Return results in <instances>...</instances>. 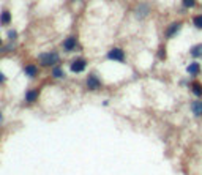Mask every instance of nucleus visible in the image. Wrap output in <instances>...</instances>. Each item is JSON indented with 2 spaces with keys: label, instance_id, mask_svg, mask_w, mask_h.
<instances>
[{
  "label": "nucleus",
  "instance_id": "dca6fc26",
  "mask_svg": "<svg viewBox=\"0 0 202 175\" xmlns=\"http://www.w3.org/2000/svg\"><path fill=\"white\" fill-rule=\"evenodd\" d=\"M182 2H183V6L185 8H194L197 5L196 0H182Z\"/></svg>",
  "mask_w": 202,
  "mask_h": 175
},
{
  "label": "nucleus",
  "instance_id": "2eb2a0df",
  "mask_svg": "<svg viewBox=\"0 0 202 175\" xmlns=\"http://www.w3.org/2000/svg\"><path fill=\"white\" fill-rule=\"evenodd\" d=\"M193 91H194L196 96H200L202 95V85L197 84V82H194V84H193Z\"/></svg>",
  "mask_w": 202,
  "mask_h": 175
},
{
  "label": "nucleus",
  "instance_id": "6ab92c4d",
  "mask_svg": "<svg viewBox=\"0 0 202 175\" xmlns=\"http://www.w3.org/2000/svg\"><path fill=\"white\" fill-rule=\"evenodd\" d=\"M164 57H166V52H164V49L161 48L160 49V59H164Z\"/></svg>",
  "mask_w": 202,
  "mask_h": 175
},
{
  "label": "nucleus",
  "instance_id": "9b49d317",
  "mask_svg": "<svg viewBox=\"0 0 202 175\" xmlns=\"http://www.w3.org/2000/svg\"><path fill=\"white\" fill-rule=\"evenodd\" d=\"M200 71V66H199V63H191V65L188 66V73H189V74H193V76H194V74H197V73Z\"/></svg>",
  "mask_w": 202,
  "mask_h": 175
},
{
  "label": "nucleus",
  "instance_id": "39448f33",
  "mask_svg": "<svg viewBox=\"0 0 202 175\" xmlns=\"http://www.w3.org/2000/svg\"><path fill=\"white\" fill-rule=\"evenodd\" d=\"M87 87L90 88V90H98L99 87H101V80L96 77V76H88L87 77Z\"/></svg>",
  "mask_w": 202,
  "mask_h": 175
},
{
  "label": "nucleus",
  "instance_id": "7ed1b4c3",
  "mask_svg": "<svg viewBox=\"0 0 202 175\" xmlns=\"http://www.w3.org/2000/svg\"><path fill=\"white\" fill-rule=\"evenodd\" d=\"M85 66H87V62L84 59H78V60H74L71 63V71L73 73H81V71L85 70Z\"/></svg>",
  "mask_w": 202,
  "mask_h": 175
},
{
  "label": "nucleus",
  "instance_id": "a211bd4d",
  "mask_svg": "<svg viewBox=\"0 0 202 175\" xmlns=\"http://www.w3.org/2000/svg\"><path fill=\"white\" fill-rule=\"evenodd\" d=\"M16 36H17V35H16L14 30H10V32H8V38H10V40H14Z\"/></svg>",
  "mask_w": 202,
  "mask_h": 175
},
{
  "label": "nucleus",
  "instance_id": "4468645a",
  "mask_svg": "<svg viewBox=\"0 0 202 175\" xmlns=\"http://www.w3.org/2000/svg\"><path fill=\"white\" fill-rule=\"evenodd\" d=\"M193 112H194V115H202V103L193 104Z\"/></svg>",
  "mask_w": 202,
  "mask_h": 175
},
{
  "label": "nucleus",
  "instance_id": "1a4fd4ad",
  "mask_svg": "<svg viewBox=\"0 0 202 175\" xmlns=\"http://www.w3.org/2000/svg\"><path fill=\"white\" fill-rule=\"evenodd\" d=\"M36 98H38V91H36V90H30V91H27V93H25V101H27V103H33Z\"/></svg>",
  "mask_w": 202,
  "mask_h": 175
},
{
  "label": "nucleus",
  "instance_id": "20e7f679",
  "mask_svg": "<svg viewBox=\"0 0 202 175\" xmlns=\"http://www.w3.org/2000/svg\"><path fill=\"white\" fill-rule=\"evenodd\" d=\"M180 29H182V22H172L166 30V36L168 38H172V36H175L180 32Z\"/></svg>",
  "mask_w": 202,
  "mask_h": 175
},
{
  "label": "nucleus",
  "instance_id": "aec40b11",
  "mask_svg": "<svg viewBox=\"0 0 202 175\" xmlns=\"http://www.w3.org/2000/svg\"><path fill=\"white\" fill-rule=\"evenodd\" d=\"M2 82H5V76L2 74V73H0V84H2Z\"/></svg>",
  "mask_w": 202,
  "mask_h": 175
},
{
  "label": "nucleus",
  "instance_id": "f8f14e48",
  "mask_svg": "<svg viewBox=\"0 0 202 175\" xmlns=\"http://www.w3.org/2000/svg\"><path fill=\"white\" fill-rule=\"evenodd\" d=\"M191 55L193 57H202V44H197L194 48H191Z\"/></svg>",
  "mask_w": 202,
  "mask_h": 175
},
{
  "label": "nucleus",
  "instance_id": "6e6552de",
  "mask_svg": "<svg viewBox=\"0 0 202 175\" xmlns=\"http://www.w3.org/2000/svg\"><path fill=\"white\" fill-rule=\"evenodd\" d=\"M24 73H25V74L29 76V77H35L36 73H38V68H36L35 65H29V66L24 68Z\"/></svg>",
  "mask_w": 202,
  "mask_h": 175
},
{
  "label": "nucleus",
  "instance_id": "423d86ee",
  "mask_svg": "<svg viewBox=\"0 0 202 175\" xmlns=\"http://www.w3.org/2000/svg\"><path fill=\"white\" fill-rule=\"evenodd\" d=\"M149 11H150L149 5H147V3H141L139 6H137V10H136V14H137L139 19H142V17H145L147 14H149Z\"/></svg>",
  "mask_w": 202,
  "mask_h": 175
},
{
  "label": "nucleus",
  "instance_id": "f3484780",
  "mask_svg": "<svg viewBox=\"0 0 202 175\" xmlns=\"http://www.w3.org/2000/svg\"><path fill=\"white\" fill-rule=\"evenodd\" d=\"M52 76H54V77H63L65 74H63L62 68H54V70H52Z\"/></svg>",
  "mask_w": 202,
  "mask_h": 175
},
{
  "label": "nucleus",
  "instance_id": "f03ea898",
  "mask_svg": "<svg viewBox=\"0 0 202 175\" xmlns=\"http://www.w3.org/2000/svg\"><path fill=\"white\" fill-rule=\"evenodd\" d=\"M107 59H109V60H115V62H125V52H123L122 49L115 48V49H112V51H109Z\"/></svg>",
  "mask_w": 202,
  "mask_h": 175
},
{
  "label": "nucleus",
  "instance_id": "0eeeda50",
  "mask_svg": "<svg viewBox=\"0 0 202 175\" xmlns=\"http://www.w3.org/2000/svg\"><path fill=\"white\" fill-rule=\"evenodd\" d=\"M74 48H76V38L74 36H70V38H67L63 41V49L65 51H73Z\"/></svg>",
  "mask_w": 202,
  "mask_h": 175
},
{
  "label": "nucleus",
  "instance_id": "f257e3e1",
  "mask_svg": "<svg viewBox=\"0 0 202 175\" xmlns=\"http://www.w3.org/2000/svg\"><path fill=\"white\" fill-rule=\"evenodd\" d=\"M59 62V55L56 52H49V54H41L40 55V63L43 66H52Z\"/></svg>",
  "mask_w": 202,
  "mask_h": 175
},
{
  "label": "nucleus",
  "instance_id": "4be33fe9",
  "mask_svg": "<svg viewBox=\"0 0 202 175\" xmlns=\"http://www.w3.org/2000/svg\"><path fill=\"white\" fill-rule=\"evenodd\" d=\"M0 46H2V38H0Z\"/></svg>",
  "mask_w": 202,
  "mask_h": 175
},
{
  "label": "nucleus",
  "instance_id": "ddd939ff",
  "mask_svg": "<svg viewBox=\"0 0 202 175\" xmlns=\"http://www.w3.org/2000/svg\"><path fill=\"white\" fill-rule=\"evenodd\" d=\"M193 24H194L196 29L202 30V14H197V16L193 17Z\"/></svg>",
  "mask_w": 202,
  "mask_h": 175
},
{
  "label": "nucleus",
  "instance_id": "412c9836",
  "mask_svg": "<svg viewBox=\"0 0 202 175\" xmlns=\"http://www.w3.org/2000/svg\"><path fill=\"white\" fill-rule=\"evenodd\" d=\"M3 122V115H2V112H0V123Z\"/></svg>",
  "mask_w": 202,
  "mask_h": 175
},
{
  "label": "nucleus",
  "instance_id": "9d476101",
  "mask_svg": "<svg viewBox=\"0 0 202 175\" xmlns=\"http://www.w3.org/2000/svg\"><path fill=\"white\" fill-rule=\"evenodd\" d=\"M10 21H11V14H10V11H3L2 14H0V24H2V25L10 24Z\"/></svg>",
  "mask_w": 202,
  "mask_h": 175
}]
</instances>
